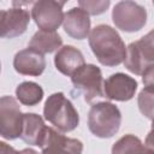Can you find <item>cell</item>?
<instances>
[{
    "label": "cell",
    "mask_w": 154,
    "mask_h": 154,
    "mask_svg": "<svg viewBox=\"0 0 154 154\" xmlns=\"http://www.w3.org/2000/svg\"><path fill=\"white\" fill-rule=\"evenodd\" d=\"M73 87L84 96L87 102L103 96V81L101 70L93 65L85 64L71 76Z\"/></svg>",
    "instance_id": "277c9868"
},
{
    "label": "cell",
    "mask_w": 154,
    "mask_h": 154,
    "mask_svg": "<svg viewBox=\"0 0 154 154\" xmlns=\"http://www.w3.org/2000/svg\"><path fill=\"white\" fill-rule=\"evenodd\" d=\"M13 67L20 75L40 76L46 67V60L43 54L28 47L14 55Z\"/></svg>",
    "instance_id": "8fae6325"
},
{
    "label": "cell",
    "mask_w": 154,
    "mask_h": 154,
    "mask_svg": "<svg viewBox=\"0 0 154 154\" xmlns=\"http://www.w3.org/2000/svg\"><path fill=\"white\" fill-rule=\"evenodd\" d=\"M122 123L119 108L111 102H97L91 106L88 114V128L93 135L100 138L114 136Z\"/></svg>",
    "instance_id": "3957f363"
},
{
    "label": "cell",
    "mask_w": 154,
    "mask_h": 154,
    "mask_svg": "<svg viewBox=\"0 0 154 154\" xmlns=\"http://www.w3.org/2000/svg\"><path fill=\"white\" fill-rule=\"evenodd\" d=\"M42 154H82L83 144L77 138H70L53 128H47L40 147Z\"/></svg>",
    "instance_id": "ba28073f"
},
{
    "label": "cell",
    "mask_w": 154,
    "mask_h": 154,
    "mask_svg": "<svg viewBox=\"0 0 154 154\" xmlns=\"http://www.w3.org/2000/svg\"><path fill=\"white\" fill-rule=\"evenodd\" d=\"M142 82L144 84V89L154 93V64L149 65L142 73Z\"/></svg>",
    "instance_id": "7402d4cb"
},
{
    "label": "cell",
    "mask_w": 154,
    "mask_h": 154,
    "mask_svg": "<svg viewBox=\"0 0 154 154\" xmlns=\"http://www.w3.org/2000/svg\"><path fill=\"white\" fill-rule=\"evenodd\" d=\"M137 89L135 78L118 72L111 75L103 82V93L106 97L116 101H129L134 97Z\"/></svg>",
    "instance_id": "30bf717a"
},
{
    "label": "cell",
    "mask_w": 154,
    "mask_h": 154,
    "mask_svg": "<svg viewBox=\"0 0 154 154\" xmlns=\"http://www.w3.org/2000/svg\"><path fill=\"white\" fill-rule=\"evenodd\" d=\"M140 112L148 119H154V93L143 89L137 97Z\"/></svg>",
    "instance_id": "ffe728a7"
},
{
    "label": "cell",
    "mask_w": 154,
    "mask_h": 154,
    "mask_svg": "<svg viewBox=\"0 0 154 154\" xmlns=\"http://www.w3.org/2000/svg\"><path fill=\"white\" fill-rule=\"evenodd\" d=\"M43 116L46 120L61 132L75 130L79 123L78 112L63 93H54L48 96L45 102Z\"/></svg>",
    "instance_id": "7a4b0ae2"
},
{
    "label": "cell",
    "mask_w": 154,
    "mask_h": 154,
    "mask_svg": "<svg viewBox=\"0 0 154 154\" xmlns=\"http://www.w3.org/2000/svg\"><path fill=\"white\" fill-rule=\"evenodd\" d=\"M63 26L69 36L77 40H83L90 34L89 14L81 7H73L65 13Z\"/></svg>",
    "instance_id": "7c38bea8"
},
{
    "label": "cell",
    "mask_w": 154,
    "mask_h": 154,
    "mask_svg": "<svg viewBox=\"0 0 154 154\" xmlns=\"http://www.w3.org/2000/svg\"><path fill=\"white\" fill-rule=\"evenodd\" d=\"M54 64L57 70L63 75L72 76L77 70L85 65V61L79 49L73 46H64L55 53Z\"/></svg>",
    "instance_id": "4fadbf2b"
},
{
    "label": "cell",
    "mask_w": 154,
    "mask_h": 154,
    "mask_svg": "<svg viewBox=\"0 0 154 154\" xmlns=\"http://www.w3.org/2000/svg\"><path fill=\"white\" fill-rule=\"evenodd\" d=\"M144 146L135 135H125L112 147V154H142Z\"/></svg>",
    "instance_id": "ac0fdd59"
},
{
    "label": "cell",
    "mask_w": 154,
    "mask_h": 154,
    "mask_svg": "<svg viewBox=\"0 0 154 154\" xmlns=\"http://www.w3.org/2000/svg\"><path fill=\"white\" fill-rule=\"evenodd\" d=\"M64 4L65 2L53 0H41L34 2L31 17L40 30L55 31L59 28L65 17V13L63 12Z\"/></svg>",
    "instance_id": "52a82bcc"
},
{
    "label": "cell",
    "mask_w": 154,
    "mask_h": 154,
    "mask_svg": "<svg viewBox=\"0 0 154 154\" xmlns=\"http://www.w3.org/2000/svg\"><path fill=\"white\" fill-rule=\"evenodd\" d=\"M63 45V40L57 31H48V30H38L34 34L29 42V48L37 51L41 54L52 53L55 49H60Z\"/></svg>",
    "instance_id": "9a60e30c"
},
{
    "label": "cell",
    "mask_w": 154,
    "mask_h": 154,
    "mask_svg": "<svg viewBox=\"0 0 154 154\" xmlns=\"http://www.w3.org/2000/svg\"><path fill=\"white\" fill-rule=\"evenodd\" d=\"M78 5L88 14H100L109 6V1H79Z\"/></svg>",
    "instance_id": "44dd1931"
},
{
    "label": "cell",
    "mask_w": 154,
    "mask_h": 154,
    "mask_svg": "<svg viewBox=\"0 0 154 154\" xmlns=\"http://www.w3.org/2000/svg\"><path fill=\"white\" fill-rule=\"evenodd\" d=\"M30 22L29 11L23 7H13L0 12V36L13 38L22 35Z\"/></svg>",
    "instance_id": "9c48e42d"
},
{
    "label": "cell",
    "mask_w": 154,
    "mask_h": 154,
    "mask_svg": "<svg viewBox=\"0 0 154 154\" xmlns=\"http://www.w3.org/2000/svg\"><path fill=\"white\" fill-rule=\"evenodd\" d=\"M89 46L97 60L105 66L119 65L126 58V47L120 35L106 24H100L90 31Z\"/></svg>",
    "instance_id": "6da1fadb"
},
{
    "label": "cell",
    "mask_w": 154,
    "mask_h": 154,
    "mask_svg": "<svg viewBox=\"0 0 154 154\" xmlns=\"http://www.w3.org/2000/svg\"><path fill=\"white\" fill-rule=\"evenodd\" d=\"M142 154H154V148H149V147H146L144 146Z\"/></svg>",
    "instance_id": "484cf974"
},
{
    "label": "cell",
    "mask_w": 154,
    "mask_h": 154,
    "mask_svg": "<svg viewBox=\"0 0 154 154\" xmlns=\"http://www.w3.org/2000/svg\"><path fill=\"white\" fill-rule=\"evenodd\" d=\"M24 114L14 97L2 96L0 100V134L6 140L20 137Z\"/></svg>",
    "instance_id": "8992f818"
},
{
    "label": "cell",
    "mask_w": 154,
    "mask_h": 154,
    "mask_svg": "<svg viewBox=\"0 0 154 154\" xmlns=\"http://www.w3.org/2000/svg\"><path fill=\"white\" fill-rule=\"evenodd\" d=\"M112 19L118 29L134 32L144 26L147 22V11L134 1H120L113 8Z\"/></svg>",
    "instance_id": "5b68a950"
},
{
    "label": "cell",
    "mask_w": 154,
    "mask_h": 154,
    "mask_svg": "<svg viewBox=\"0 0 154 154\" xmlns=\"http://www.w3.org/2000/svg\"><path fill=\"white\" fill-rule=\"evenodd\" d=\"M144 146L146 147H149V148H154V119L152 120V129H150L149 134L146 137Z\"/></svg>",
    "instance_id": "cb8c5ba5"
},
{
    "label": "cell",
    "mask_w": 154,
    "mask_h": 154,
    "mask_svg": "<svg viewBox=\"0 0 154 154\" xmlns=\"http://www.w3.org/2000/svg\"><path fill=\"white\" fill-rule=\"evenodd\" d=\"M124 65L130 72H132L135 75H142L146 71V69L149 66L144 61V59H143V57H142V54H141V52L136 45V41L131 42L128 46L126 58L124 60Z\"/></svg>",
    "instance_id": "e0dca14e"
},
{
    "label": "cell",
    "mask_w": 154,
    "mask_h": 154,
    "mask_svg": "<svg viewBox=\"0 0 154 154\" xmlns=\"http://www.w3.org/2000/svg\"><path fill=\"white\" fill-rule=\"evenodd\" d=\"M136 45L144 61L148 65H152L154 63V29L143 37H141L138 41H136Z\"/></svg>",
    "instance_id": "d6986e66"
},
{
    "label": "cell",
    "mask_w": 154,
    "mask_h": 154,
    "mask_svg": "<svg viewBox=\"0 0 154 154\" xmlns=\"http://www.w3.org/2000/svg\"><path fill=\"white\" fill-rule=\"evenodd\" d=\"M47 128L43 123V119L35 113H25L23 119V130L20 138L31 146L41 147L45 138Z\"/></svg>",
    "instance_id": "5bb4252c"
},
{
    "label": "cell",
    "mask_w": 154,
    "mask_h": 154,
    "mask_svg": "<svg viewBox=\"0 0 154 154\" xmlns=\"http://www.w3.org/2000/svg\"><path fill=\"white\" fill-rule=\"evenodd\" d=\"M153 5H154V1H153Z\"/></svg>",
    "instance_id": "4316f807"
},
{
    "label": "cell",
    "mask_w": 154,
    "mask_h": 154,
    "mask_svg": "<svg viewBox=\"0 0 154 154\" xmlns=\"http://www.w3.org/2000/svg\"><path fill=\"white\" fill-rule=\"evenodd\" d=\"M20 154H38L36 150H34V149H30V148H25V149H23L22 152H20Z\"/></svg>",
    "instance_id": "d4e9b609"
},
{
    "label": "cell",
    "mask_w": 154,
    "mask_h": 154,
    "mask_svg": "<svg viewBox=\"0 0 154 154\" xmlns=\"http://www.w3.org/2000/svg\"><path fill=\"white\" fill-rule=\"evenodd\" d=\"M0 154H20V152H17L13 147L5 142H0Z\"/></svg>",
    "instance_id": "603a6c76"
},
{
    "label": "cell",
    "mask_w": 154,
    "mask_h": 154,
    "mask_svg": "<svg viewBox=\"0 0 154 154\" xmlns=\"http://www.w3.org/2000/svg\"><path fill=\"white\" fill-rule=\"evenodd\" d=\"M16 96L25 106H35L43 97L42 88L35 82H23L16 88Z\"/></svg>",
    "instance_id": "2e32d148"
}]
</instances>
